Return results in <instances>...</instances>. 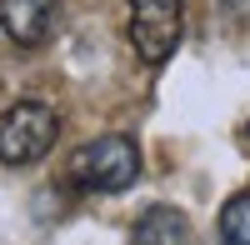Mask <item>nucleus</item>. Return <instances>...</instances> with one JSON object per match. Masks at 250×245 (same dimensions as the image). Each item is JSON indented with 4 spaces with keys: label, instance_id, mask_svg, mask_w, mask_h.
Returning <instances> with one entry per match:
<instances>
[{
    "label": "nucleus",
    "instance_id": "nucleus-1",
    "mask_svg": "<svg viewBox=\"0 0 250 245\" xmlns=\"http://www.w3.org/2000/svg\"><path fill=\"white\" fill-rule=\"evenodd\" d=\"M70 185L75 190H90V195H120L140 180V150L130 135H95L85 140L75 155H70Z\"/></svg>",
    "mask_w": 250,
    "mask_h": 245
},
{
    "label": "nucleus",
    "instance_id": "nucleus-2",
    "mask_svg": "<svg viewBox=\"0 0 250 245\" xmlns=\"http://www.w3.org/2000/svg\"><path fill=\"white\" fill-rule=\"evenodd\" d=\"M55 135H60L55 110L40 100H20L0 115V160L5 165H35L55 150Z\"/></svg>",
    "mask_w": 250,
    "mask_h": 245
},
{
    "label": "nucleus",
    "instance_id": "nucleus-3",
    "mask_svg": "<svg viewBox=\"0 0 250 245\" xmlns=\"http://www.w3.org/2000/svg\"><path fill=\"white\" fill-rule=\"evenodd\" d=\"M185 30V0H130V50L145 65H165Z\"/></svg>",
    "mask_w": 250,
    "mask_h": 245
},
{
    "label": "nucleus",
    "instance_id": "nucleus-4",
    "mask_svg": "<svg viewBox=\"0 0 250 245\" xmlns=\"http://www.w3.org/2000/svg\"><path fill=\"white\" fill-rule=\"evenodd\" d=\"M55 20V0H0V30L15 45H40Z\"/></svg>",
    "mask_w": 250,
    "mask_h": 245
},
{
    "label": "nucleus",
    "instance_id": "nucleus-5",
    "mask_svg": "<svg viewBox=\"0 0 250 245\" xmlns=\"http://www.w3.org/2000/svg\"><path fill=\"white\" fill-rule=\"evenodd\" d=\"M130 245H190V220H185L175 205H150L135 220Z\"/></svg>",
    "mask_w": 250,
    "mask_h": 245
},
{
    "label": "nucleus",
    "instance_id": "nucleus-6",
    "mask_svg": "<svg viewBox=\"0 0 250 245\" xmlns=\"http://www.w3.org/2000/svg\"><path fill=\"white\" fill-rule=\"evenodd\" d=\"M220 240L225 245H250V190H235L220 210Z\"/></svg>",
    "mask_w": 250,
    "mask_h": 245
}]
</instances>
